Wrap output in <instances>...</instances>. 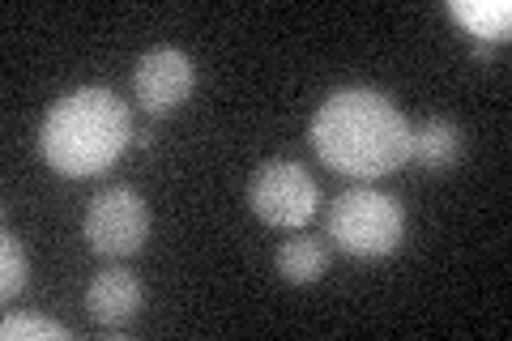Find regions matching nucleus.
Wrapping results in <instances>:
<instances>
[{
    "label": "nucleus",
    "instance_id": "f257e3e1",
    "mask_svg": "<svg viewBox=\"0 0 512 341\" xmlns=\"http://www.w3.org/2000/svg\"><path fill=\"white\" fill-rule=\"evenodd\" d=\"M312 150L338 175L355 180L393 175L410 158V120L389 94L346 86L316 107Z\"/></svg>",
    "mask_w": 512,
    "mask_h": 341
},
{
    "label": "nucleus",
    "instance_id": "f03ea898",
    "mask_svg": "<svg viewBox=\"0 0 512 341\" xmlns=\"http://www.w3.org/2000/svg\"><path fill=\"white\" fill-rule=\"evenodd\" d=\"M128 137H133V116L120 94L107 86H82L47 107L39 150L56 175L86 180V175H103L128 150Z\"/></svg>",
    "mask_w": 512,
    "mask_h": 341
},
{
    "label": "nucleus",
    "instance_id": "7ed1b4c3",
    "mask_svg": "<svg viewBox=\"0 0 512 341\" xmlns=\"http://www.w3.org/2000/svg\"><path fill=\"white\" fill-rule=\"evenodd\" d=\"M329 239L346 256H393L406 239V209L376 188H350L329 205Z\"/></svg>",
    "mask_w": 512,
    "mask_h": 341
},
{
    "label": "nucleus",
    "instance_id": "20e7f679",
    "mask_svg": "<svg viewBox=\"0 0 512 341\" xmlns=\"http://www.w3.org/2000/svg\"><path fill=\"white\" fill-rule=\"evenodd\" d=\"M82 235L107 261L133 256V252H141V243L150 239V205L141 201L133 188L111 184L103 192H94V201L86 205Z\"/></svg>",
    "mask_w": 512,
    "mask_h": 341
},
{
    "label": "nucleus",
    "instance_id": "39448f33",
    "mask_svg": "<svg viewBox=\"0 0 512 341\" xmlns=\"http://www.w3.org/2000/svg\"><path fill=\"white\" fill-rule=\"evenodd\" d=\"M248 205L252 214L269 222V226H303L316 205H320V188L308 175V167L295 158H269L256 167L252 184H248Z\"/></svg>",
    "mask_w": 512,
    "mask_h": 341
},
{
    "label": "nucleus",
    "instance_id": "423d86ee",
    "mask_svg": "<svg viewBox=\"0 0 512 341\" xmlns=\"http://www.w3.org/2000/svg\"><path fill=\"white\" fill-rule=\"evenodd\" d=\"M133 90L150 116H167L197 90V64L184 47H150L133 69Z\"/></svg>",
    "mask_w": 512,
    "mask_h": 341
},
{
    "label": "nucleus",
    "instance_id": "0eeeda50",
    "mask_svg": "<svg viewBox=\"0 0 512 341\" xmlns=\"http://www.w3.org/2000/svg\"><path fill=\"white\" fill-rule=\"evenodd\" d=\"M86 312L103 329H120L141 312V282L120 265L99 269L86 286Z\"/></svg>",
    "mask_w": 512,
    "mask_h": 341
},
{
    "label": "nucleus",
    "instance_id": "6e6552de",
    "mask_svg": "<svg viewBox=\"0 0 512 341\" xmlns=\"http://www.w3.org/2000/svg\"><path fill=\"white\" fill-rule=\"evenodd\" d=\"M461 150H466V133L444 116H431V120L410 128V158L423 162L427 171L453 167V162L461 158Z\"/></svg>",
    "mask_w": 512,
    "mask_h": 341
},
{
    "label": "nucleus",
    "instance_id": "1a4fd4ad",
    "mask_svg": "<svg viewBox=\"0 0 512 341\" xmlns=\"http://www.w3.org/2000/svg\"><path fill=\"white\" fill-rule=\"evenodd\" d=\"M448 13L483 43H500L512 30V5L508 0H448Z\"/></svg>",
    "mask_w": 512,
    "mask_h": 341
},
{
    "label": "nucleus",
    "instance_id": "9d476101",
    "mask_svg": "<svg viewBox=\"0 0 512 341\" xmlns=\"http://www.w3.org/2000/svg\"><path fill=\"white\" fill-rule=\"evenodd\" d=\"M329 269V248L320 239H286L278 248V273L291 286H312L325 278Z\"/></svg>",
    "mask_w": 512,
    "mask_h": 341
},
{
    "label": "nucleus",
    "instance_id": "9b49d317",
    "mask_svg": "<svg viewBox=\"0 0 512 341\" xmlns=\"http://www.w3.org/2000/svg\"><path fill=\"white\" fill-rule=\"evenodd\" d=\"M26 252H22V239L5 231L0 235V295L5 299H18L26 290Z\"/></svg>",
    "mask_w": 512,
    "mask_h": 341
},
{
    "label": "nucleus",
    "instance_id": "f8f14e48",
    "mask_svg": "<svg viewBox=\"0 0 512 341\" xmlns=\"http://www.w3.org/2000/svg\"><path fill=\"white\" fill-rule=\"evenodd\" d=\"M0 337L5 341H30V337H47V341H69L73 333L64 324L47 320V316H9L0 324Z\"/></svg>",
    "mask_w": 512,
    "mask_h": 341
}]
</instances>
